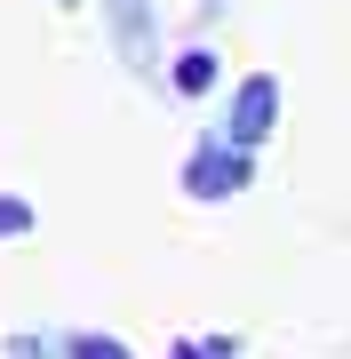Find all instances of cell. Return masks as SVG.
Instances as JSON below:
<instances>
[{"mask_svg":"<svg viewBox=\"0 0 351 359\" xmlns=\"http://www.w3.org/2000/svg\"><path fill=\"white\" fill-rule=\"evenodd\" d=\"M272 112H280V80L272 72H247L240 80V96H232V120H223V144H263V128H272Z\"/></svg>","mask_w":351,"mask_h":359,"instance_id":"obj_1","label":"cell"},{"mask_svg":"<svg viewBox=\"0 0 351 359\" xmlns=\"http://www.w3.org/2000/svg\"><path fill=\"white\" fill-rule=\"evenodd\" d=\"M240 184H247V152H240V144H200V152H192V168H184V192H192V200H223V192H240Z\"/></svg>","mask_w":351,"mask_h":359,"instance_id":"obj_2","label":"cell"},{"mask_svg":"<svg viewBox=\"0 0 351 359\" xmlns=\"http://www.w3.org/2000/svg\"><path fill=\"white\" fill-rule=\"evenodd\" d=\"M104 8H112V32H120V56L152 65V0H104Z\"/></svg>","mask_w":351,"mask_h":359,"instance_id":"obj_3","label":"cell"},{"mask_svg":"<svg viewBox=\"0 0 351 359\" xmlns=\"http://www.w3.org/2000/svg\"><path fill=\"white\" fill-rule=\"evenodd\" d=\"M176 88H184V96H208V88H216V56H208V48H192V56L176 65Z\"/></svg>","mask_w":351,"mask_h":359,"instance_id":"obj_4","label":"cell"},{"mask_svg":"<svg viewBox=\"0 0 351 359\" xmlns=\"http://www.w3.org/2000/svg\"><path fill=\"white\" fill-rule=\"evenodd\" d=\"M16 231H32V200H0V240H16Z\"/></svg>","mask_w":351,"mask_h":359,"instance_id":"obj_5","label":"cell"},{"mask_svg":"<svg viewBox=\"0 0 351 359\" xmlns=\"http://www.w3.org/2000/svg\"><path fill=\"white\" fill-rule=\"evenodd\" d=\"M72 359H128V351H120L112 335H80V344H72Z\"/></svg>","mask_w":351,"mask_h":359,"instance_id":"obj_6","label":"cell"},{"mask_svg":"<svg viewBox=\"0 0 351 359\" xmlns=\"http://www.w3.org/2000/svg\"><path fill=\"white\" fill-rule=\"evenodd\" d=\"M168 359H240L223 335H208V344H184V351H168Z\"/></svg>","mask_w":351,"mask_h":359,"instance_id":"obj_7","label":"cell"}]
</instances>
